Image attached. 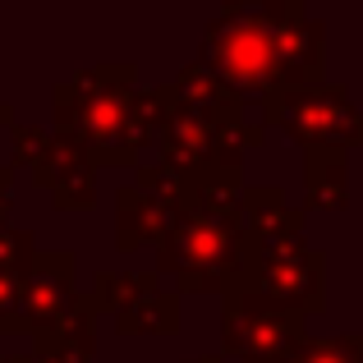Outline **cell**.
Wrapping results in <instances>:
<instances>
[{
    "label": "cell",
    "mask_w": 363,
    "mask_h": 363,
    "mask_svg": "<svg viewBox=\"0 0 363 363\" xmlns=\"http://www.w3.org/2000/svg\"><path fill=\"white\" fill-rule=\"evenodd\" d=\"M166 88H170V101H175V106L194 111V116H203V120H235V116H244V97L230 92L207 65H198V60H189Z\"/></svg>",
    "instance_id": "12"
},
{
    "label": "cell",
    "mask_w": 363,
    "mask_h": 363,
    "mask_svg": "<svg viewBox=\"0 0 363 363\" xmlns=\"http://www.w3.org/2000/svg\"><path fill=\"white\" fill-rule=\"evenodd\" d=\"M9 124H14V111H9L5 101H0V129H9Z\"/></svg>",
    "instance_id": "25"
},
{
    "label": "cell",
    "mask_w": 363,
    "mask_h": 363,
    "mask_svg": "<svg viewBox=\"0 0 363 363\" xmlns=\"http://www.w3.org/2000/svg\"><path fill=\"white\" fill-rule=\"evenodd\" d=\"M161 290V276L157 272H97L92 276V303L97 313H111L120 318L124 308H133L138 299Z\"/></svg>",
    "instance_id": "15"
},
{
    "label": "cell",
    "mask_w": 363,
    "mask_h": 363,
    "mask_svg": "<svg viewBox=\"0 0 363 363\" xmlns=\"http://www.w3.org/2000/svg\"><path fill=\"white\" fill-rule=\"evenodd\" d=\"M267 28L276 46L281 88H318L327 83V23L313 18L299 0H267Z\"/></svg>",
    "instance_id": "8"
},
{
    "label": "cell",
    "mask_w": 363,
    "mask_h": 363,
    "mask_svg": "<svg viewBox=\"0 0 363 363\" xmlns=\"http://www.w3.org/2000/svg\"><path fill=\"white\" fill-rule=\"evenodd\" d=\"M9 207H14V170L0 166V225H9Z\"/></svg>",
    "instance_id": "24"
},
{
    "label": "cell",
    "mask_w": 363,
    "mask_h": 363,
    "mask_svg": "<svg viewBox=\"0 0 363 363\" xmlns=\"http://www.w3.org/2000/svg\"><path fill=\"white\" fill-rule=\"evenodd\" d=\"M189 363H225L221 354H198V359H189Z\"/></svg>",
    "instance_id": "27"
},
{
    "label": "cell",
    "mask_w": 363,
    "mask_h": 363,
    "mask_svg": "<svg viewBox=\"0 0 363 363\" xmlns=\"http://www.w3.org/2000/svg\"><path fill=\"white\" fill-rule=\"evenodd\" d=\"M133 92H138V69L129 60L92 65V69L55 83V92H51L55 133L79 143L97 170L138 166V152L129 143V97Z\"/></svg>",
    "instance_id": "1"
},
{
    "label": "cell",
    "mask_w": 363,
    "mask_h": 363,
    "mask_svg": "<svg viewBox=\"0 0 363 363\" xmlns=\"http://www.w3.org/2000/svg\"><path fill=\"white\" fill-rule=\"evenodd\" d=\"M0 363H33V354H0Z\"/></svg>",
    "instance_id": "26"
},
{
    "label": "cell",
    "mask_w": 363,
    "mask_h": 363,
    "mask_svg": "<svg viewBox=\"0 0 363 363\" xmlns=\"http://www.w3.org/2000/svg\"><path fill=\"white\" fill-rule=\"evenodd\" d=\"M262 129H281L303 152L308 147H363V111L345 83L318 88H272L262 92Z\"/></svg>",
    "instance_id": "4"
},
{
    "label": "cell",
    "mask_w": 363,
    "mask_h": 363,
    "mask_svg": "<svg viewBox=\"0 0 363 363\" xmlns=\"http://www.w3.org/2000/svg\"><path fill=\"white\" fill-rule=\"evenodd\" d=\"M33 363H92L97 359V303L92 294H79L74 308L55 327L33 336Z\"/></svg>",
    "instance_id": "11"
},
{
    "label": "cell",
    "mask_w": 363,
    "mask_h": 363,
    "mask_svg": "<svg viewBox=\"0 0 363 363\" xmlns=\"http://www.w3.org/2000/svg\"><path fill=\"white\" fill-rule=\"evenodd\" d=\"M18 285H23V276L0 272V336H18V327H14V318H18Z\"/></svg>",
    "instance_id": "23"
},
{
    "label": "cell",
    "mask_w": 363,
    "mask_h": 363,
    "mask_svg": "<svg viewBox=\"0 0 363 363\" xmlns=\"http://www.w3.org/2000/svg\"><path fill=\"white\" fill-rule=\"evenodd\" d=\"M294 363H363V331H345V336H308Z\"/></svg>",
    "instance_id": "19"
},
{
    "label": "cell",
    "mask_w": 363,
    "mask_h": 363,
    "mask_svg": "<svg viewBox=\"0 0 363 363\" xmlns=\"http://www.w3.org/2000/svg\"><path fill=\"white\" fill-rule=\"evenodd\" d=\"M166 116H170V88L166 83L133 92L129 97V143H133V152L138 147H157L161 129H166Z\"/></svg>",
    "instance_id": "17"
},
{
    "label": "cell",
    "mask_w": 363,
    "mask_h": 363,
    "mask_svg": "<svg viewBox=\"0 0 363 363\" xmlns=\"http://www.w3.org/2000/svg\"><path fill=\"white\" fill-rule=\"evenodd\" d=\"M198 65L216 74L230 92H240L248 101V92H272L281 88L276 74V46H272V28H267V9L248 5V0H230L221 5L203 28V51Z\"/></svg>",
    "instance_id": "3"
},
{
    "label": "cell",
    "mask_w": 363,
    "mask_h": 363,
    "mask_svg": "<svg viewBox=\"0 0 363 363\" xmlns=\"http://www.w3.org/2000/svg\"><path fill=\"white\" fill-rule=\"evenodd\" d=\"M79 299V257L69 248H51V253H37L28 267L23 285H18V318L14 327L23 336L55 327L65 313Z\"/></svg>",
    "instance_id": "9"
},
{
    "label": "cell",
    "mask_w": 363,
    "mask_h": 363,
    "mask_svg": "<svg viewBox=\"0 0 363 363\" xmlns=\"http://www.w3.org/2000/svg\"><path fill=\"white\" fill-rule=\"evenodd\" d=\"M51 203H55V212H92L97 207V170L83 166L69 179H60L51 189Z\"/></svg>",
    "instance_id": "20"
},
{
    "label": "cell",
    "mask_w": 363,
    "mask_h": 363,
    "mask_svg": "<svg viewBox=\"0 0 363 363\" xmlns=\"http://www.w3.org/2000/svg\"><path fill=\"white\" fill-rule=\"evenodd\" d=\"M240 225H244L248 253H257V248H276V244L303 240V207H290L281 189L257 184V189H244Z\"/></svg>",
    "instance_id": "10"
},
{
    "label": "cell",
    "mask_w": 363,
    "mask_h": 363,
    "mask_svg": "<svg viewBox=\"0 0 363 363\" xmlns=\"http://www.w3.org/2000/svg\"><path fill=\"white\" fill-rule=\"evenodd\" d=\"M51 147V129H37V124H9V170L14 166H28L33 170L42 161V152Z\"/></svg>",
    "instance_id": "22"
},
{
    "label": "cell",
    "mask_w": 363,
    "mask_h": 363,
    "mask_svg": "<svg viewBox=\"0 0 363 363\" xmlns=\"http://www.w3.org/2000/svg\"><path fill=\"white\" fill-rule=\"evenodd\" d=\"M248 267V240L240 216L189 212L166 244L157 248V276H175L179 294H221Z\"/></svg>",
    "instance_id": "2"
},
{
    "label": "cell",
    "mask_w": 363,
    "mask_h": 363,
    "mask_svg": "<svg viewBox=\"0 0 363 363\" xmlns=\"http://www.w3.org/2000/svg\"><path fill=\"white\" fill-rule=\"evenodd\" d=\"M308 345V322L248 294L240 281L221 290V359L240 363H294Z\"/></svg>",
    "instance_id": "5"
},
{
    "label": "cell",
    "mask_w": 363,
    "mask_h": 363,
    "mask_svg": "<svg viewBox=\"0 0 363 363\" xmlns=\"http://www.w3.org/2000/svg\"><path fill=\"white\" fill-rule=\"evenodd\" d=\"M120 336H175L179 331V294L157 290L147 299H138L133 308H124L116 318Z\"/></svg>",
    "instance_id": "16"
},
{
    "label": "cell",
    "mask_w": 363,
    "mask_h": 363,
    "mask_svg": "<svg viewBox=\"0 0 363 363\" xmlns=\"http://www.w3.org/2000/svg\"><path fill=\"white\" fill-rule=\"evenodd\" d=\"M189 184V212L203 216H240L244 207V170H194V175H179Z\"/></svg>",
    "instance_id": "14"
},
{
    "label": "cell",
    "mask_w": 363,
    "mask_h": 363,
    "mask_svg": "<svg viewBox=\"0 0 363 363\" xmlns=\"http://www.w3.org/2000/svg\"><path fill=\"white\" fill-rule=\"evenodd\" d=\"M33 257H37V240H33V230H23V225H0V272L28 276Z\"/></svg>",
    "instance_id": "21"
},
{
    "label": "cell",
    "mask_w": 363,
    "mask_h": 363,
    "mask_svg": "<svg viewBox=\"0 0 363 363\" xmlns=\"http://www.w3.org/2000/svg\"><path fill=\"white\" fill-rule=\"evenodd\" d=\"M189 216V184L157 166H138L133 184H124L116 194V248L133 253L143 244H166L175 235V225Z\"/></svg>",
    "instance_id": "7"
},
{
    "label": "cell",
    "mask_w": 363,
    "mask_h": 363,
    "mask_svg": "<svg viewBox=\"0 0 363 363\" xmlns=\"http://www.w3.org/2000/svg\"><path fill=\"white\" fill-rule=\"evenodd\" d=\"M240 285L272 308L299 313L308 322L318 313H327V253L313 248L308 240L257 248V253H248Z\"/></svg>",
    "instance_id": "6"
},
{
    "label": "cell",
    "mask_w": 363,
    "mask_h": 363,
    "mask_svg": "<svg viewBox=\"0 0 363 363\" xmlns=\"http://www.w3.org/2000/svg\"><path fill=\"white\" fill-rule=\"evenodd\" d=\"M83 166H92L88 152H83L74 138H65V133H51V147H46L42 161L33 166V179H37V189H55L60 179H69L74 170H83ZM92 170H97V166H92Z\"/></svg>",
    "instance_id": "18"
},
{
    "label": "cell",
    "mask_w": 363,
    "mask_h": 363,
    "mask_svg": "<svg viewBox=\"0 0 363 363\" xmlns=\"http://www.w3.org/2000/svg\"><path fill=\"white\" fill-rule=\"evenodd\" d=\"M350 207V152L308 147L303 152V212H345Z\"/></svg>",
    "instance_id": "13"
}]
</instances>
